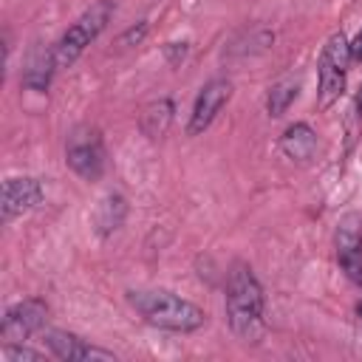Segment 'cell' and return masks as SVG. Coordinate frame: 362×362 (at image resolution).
<instances>
[{
  "label": "cell",
  "mask_w": 362,
  "mask_h": 362,
  "mask_svg": "<svg viewBox=\"0 0 362 362\" xmlns=\"http://www.w3.org/2000/svg\"><path fill=\"white\" fill-rule=\"evenodd\" d=\"M226 320L240 342H260L263 325V288L246 263H235L226 280Z\"/></svg>",
  "instance_id": "6da1fadb"
},
{
  "label": "cell",
  "mask_w": 362,
  "mask_h": 362,
  "mask_svg": "<svg viewBox=\"0 0 362 362\" xmlns=\"http://www.w3.org/2000/svg\"><path fill=\"white\" fill-rule=\"evenodd\" d=\"M127 303L156 328L164 331H178V334H189L198 331L206 322V311L198 308L195 303L164 291V288H139V291H127Z\"/></svg>",
  "instance_id": "7a4b0ae2"
},
{
  "label": "cell",
  "mask_w": 362,
  "mask_h": 362,
  "mask_svg": "<svg viewBox=\"0 0 362 362\" xmlns=\"http://www.w3.org/2000/svg\"><path fill=\"white\" fill-rule=\"evenodd\" d=\"M348 65H351V42L342 31L331 34L320 51L317 59V110H328L339 102L348 82Z\"/></svg>",
  "instance_id": "3957f363"
},
{
  "label": "cell",
  "mask_w": 362,
  "mask_h": 362,
  "mask_svg": "<svg viewBox=\"0 0 362 362\" xmlns=\"http://www.w3.org/2000/svg\"><path fill=\"white\" fill-rule=\"evenodd\" d=\"M110 14H113V3H110V0H102V3L90 6L88 11H82V14L65 28V34L54 42V59H57V68H68V65H74V62L82 57V51L102 34V28L107 25Z\"/></svg>",
  "instance_id": "277c9868"
},
{
  "label": "cell",
  "mask_w": 362,
  "mask_h": 362,
  "mask_svg": "<svg viewBox=\"0 0 362 362\" xmlns=\"http://www.w3.org/2000/svg\"><path fill=\"white\" fill-rule=\"evenodd\" d=\"M65 164L85 181H96L105 173V144L102 133L90 124H79L71 130L65 144Z\"/></svg>",
  "instance_id": "5b68a950"
},
{
  "label": "cell",
  "mask_w": 362,
  "mask_h": 362,
  "mask_svg": "<svg viewBox=\"0 0 362 362\" xmlns=\"http://www.w3.org/2000/svg\"><path fill=\"white\" fill-rule=\"evenodd\" d=\"M334 246H337V260L345 277L362 288V215L359 212H348L339 218L334 232Z\"/></svg>",
  "instance_id": "8992f818"
},
{
  "label": "cell",
  "mask_w": 362,
  "mask_h": 362,
  "mask_svg": "<svg viewBox=\"0 0 362 362\" xmlns=\"http://www.w3.org/2000/svg\"><path fill=\"white\" fill-rule=\"evenodd\" d=\"M45 320H48V305L37 297H28V300H20V303L6 308L0 334H3L6 342H23L31 334L42 331Z\"/></svg>",
  "instance_id": "52a82bcc"
},
{
  "label": "cell",
  "mask_w": 362,
  "mask_h": 362,
  "mask_svg": "<svg viewBox=\"0 0 362 362\" xmlns=\"http://www.w3.org/2000/svg\"><path fill=\"white\" fill-rule=\"evenodd\" d=\"M229 96H232V82H229V79H223V76L209 79V82L201 88V93L195 96L187 133H189V136H201V133L218 119V113L223 110V105L229 102Z\"/></svg>",
  "instance_id": "ba28073f"
},
{
  "label": "cell",
  "mask_w": 362,
  "mask_h": 362,
  "mask_svg": "<svg viewBox=\"0 0 362 362\" xmlns=\"http://www.w3.org/2000/svg\"><path fill=\"white\" fill-rule=\"evenodd\" d=\"M45 198V189L40 184V178L31 175H14L3 181V195H0V212L3 221H11L34 206H40Z\"/></svg>",
  "instance_id": "9c48e42d"
},
{
  "label": "cell",
  "mask_w": 362,
  "mask_h": 362,
  "mask_svg": "<svg viewBox=\"0 0 362 362\" xmlns=\"http://www.w3.org/2000/svg\"><path fill=\"white\" fill-rule=\"evenodd\" d=\"M45 339V348L62 359V362H88V359H102V362H116V356L110 351H102V348H93L88 345L85 339H79L76 334L71 331H62V328H48L42 334Z\"/></svg>",
  "instance_id": "30bf717a"
},
{
  "label": "cell",
  "mask_w": 362,
  "mask_h": 362,
  "mask_svg": "<svg viewBox=\"0 0 362 362\" xmlns=\"http://www.w3.org/2000/svg\"><path fill=\"white\" fill-rule=\"evenodd\" d=\"M280 150L291 161H308V158H314V153H317V133H314V127L305 124V122H294L280 136Z\"/></svg>",
  "instance_id": "8fae6325"
},
{
  "label": "cell",
  "mask_w": 362,
  "mask_h": 362,
  "mask_svg": "<svg viewBox=\"0 0 362 362\" xmlns=\"http://www.w3.org/2000/svg\"><path fill=\"white\" fill-rule=\"evenodd\" d=\"M124 215H127V201H124V195L107 192V195L99 201L96 212H93V226H96L99 238L113 235V232L124 223Z\"/></svg>",
  "instance_id": "7c38bea8"
},
{
  "label": "cell",
  "mask_w": 362,
  "mask_h": 362,
  "mask_svg": "<svg viewBox=\"0 0 362 362\" xmlns=\"http://www.w3.org/2000/svg\"><path fill=\"white\" fill-rule=\"evenodd\" d=\"M54 71H57L54 48H48V51H34V54L28 57V62H25V71H23V85H25L28 90L42 93V90H48Z\"/></svg>",
  "instance_id": "4fadbf2b"
},
{
  "label": "cell",
  "mask_w": 362,
  "mask_h": 362,
  "mask_svg": "<svg viewBox=\"0 0 362 362\" xmlns=\"http://www.w3.org/2000/svg\"><path fill=\"white\" fill-rule=\"evenodd\" d=\"M297 93H300V79L297 76H286V79L274 82L266 93V113L274 116V119L283 116L288 110V105L297 99Z\"/></svg>",
  "instance_id": "5bb4252c"
},
{
  "label": "cell",
  "mask_w": 362,
  "mask_h": 362,
  "mask_svg": "<svg viewBox=\"0 0 362 362\" xmlns=\"http://www.w3.org/2000/svg\"><path fill=\"white\" fill-rule=\"evenodd\" d=\"M170 122H173V102L170 99H158V102H150L141 113V130L150 136V139H161L167 130H170Z\"/></svg>",
  "instance_id": "9a60e30c"
},
{
  "label": "cell",
  "mask_w": 362,
  "mask_h": 362,
  "mask_svg": "<svg viewBox=\"0 0 362 362\" xmlns=\"http://www.w3.org/2000/svg\"><path fill=\"white\" fill-rule=\"evenodd\" d=\"M0 354H3V359H6V362H42V359H45L40 351L25 348L23 342H6Z\"/></svg>",
  "instance_id": "2e32d148"
},
{
  "label": "cell",
  "mask_w": 362,
  "mask_h": 362,
  "mask_svg": "<svg viewBox=\"0 0 362 362\" xmlns=\"http://www.w3.org/2000/svg\"><path fill=\"white\" fill-rule=\"evenodd\" d=\"M144 34H147V23L141 20L139 25H130V28L119 37V45H139V42L144 40Z\"/></svg>",
  "instance_id": "e0dca14e"
},
{
  "label": "cell",
  "mask_w": 362,
  "mask_h": 362,
  "mask_svg": "<svg viewBox=\"0 0 362 362\" xmlns=\"http://www.w3.org/2000/svg\"><path fill=\"white\" fill-rule=\"evenodd\" d=\"M167 54H170V62L178 65V59H184V54H187V42H170Z\"/></svg>",
  "instance_id": "ac0fdd59"
},
{
  "label": "cell",
  "mask_w": 362,
  "mask_h": 362,
  "mask_svg": "<svg viewBox=\"0 0 362 362\" xmlns=\"http://www.w3.org/2000/svg\"><path fill=\"white\" fill-rule=\"evenodd\" d=\"M351 59L362 62V28H359V34H356L354 42H351Z\"/></svg>",
  "instance_id": "d6986e66"
},
{
  "label": "cell",
  "mask_w": 362,
  "mask_h": 362,
  "mask_svg": "<svg viewBox=\"0 0 362 362\" xmlns=\"http://www.w3.org/2000/svg\"><path fill=\"white\" fill-rule=\"evenodd\" d=\"M356 107H359V113H362V85H359V90H356Z\"/></svg>",
  "instance_id": "ffe728a7"
}]
</instances>
